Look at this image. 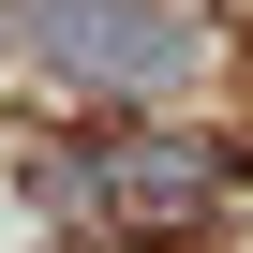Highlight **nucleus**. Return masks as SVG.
<instances>
[{
    "instance_id": "obj_2",
    "label": "nucleus",
    "mask_w": 253,
    "mask_h": 253,
    "mask_svg": "<svg viewBox=\"0 0 253 253\" xmlns=\"http://www.w3.org/2000/svg\"><path fill=\"white\" fill-rule=\"evenodd\" d=\"M89 194H104L119 223H194V209H223V149L134 134V149H104V164H89Z\"/></svg>"
},
{
    "instance_id": "obj_1",
    "label": "nucleus",
    "mask_w": 253,
    "mask_h": 253,
    "mask_svg": "<svg viewBox=\"0 0 253 253\" xmlns=\"http://www.w3.org/2000/svg\"><path fill=\"white\" fill-rule=\"evenodd\" d=\"M60 75H89V89H179L194 60H209V15L194 0H0Z\"/></svg>"
}]
</instances>
